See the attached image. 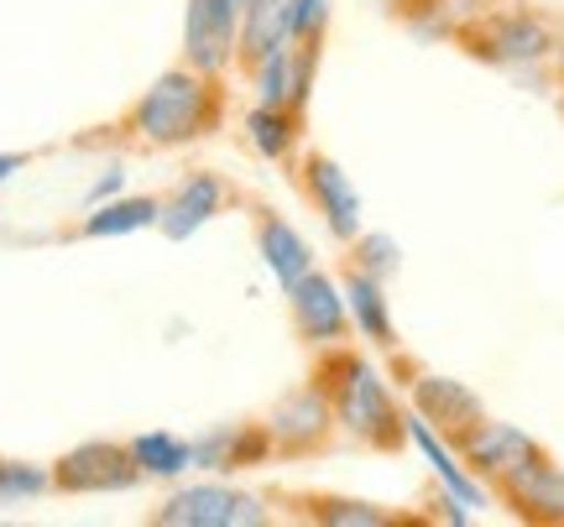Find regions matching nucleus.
Segmentation results:
<instances>
[{
    "label": "nucleus",
    "mask_w": 564,
    "mask_h": 527,
    "mask_svg": "<svg viewBox=\"0 0 564 527\" xmlns=\"http://www.w3.org/2000/svg\"><path fill=\"white\" fill-rule=\"evenodd\" d=\"M272 439H267L262 418H246V424H220L194 439V465L209 475H236V470H257L272 465Z\"/></svg>",
    "instance_id": "obj_18"
},
{
    "label": "nucleus",
    "mask_w": 564,
    "mask_h": 527,
    "mask_svg": "<svg viewBox=\"0 0 564 527\" xmlns=\"http://www.w3.org/2000/svg\"><path fill=\"white\" fill-rule=\"evenodd\" d=\"M158 209L162 199L158 194H137V199H105V204H89V215L79 220V241H116V235H137L147 224H158Z\"/></svg>",
    "instance_id": "obj_21"
},
{
    "label": "nucleus",
    "mask_w": 564,
    "mask_h": 527,
    "mask_svg": "<svg viewBox=\"0 0 564 527\" xmlns=\"http://www.w3.org/2000/svg\"><path fill=\"white\" fill-rule=\"evenodd\" d=\"M560 37L564 21L544 11L539 0H486L476 17L460 21L449 47L497 74H539L554 58Z\"/></svg>",
    "instance_id": "obj_3"
},
{
    "label": "nucleus",
    "mask_w": 564,
    "mask_h": 527,
    "mask_svg": "<svg viewBox=\"0 0 564 527\" xmlns=\"http://www.w3.org/2000/svg\"><path fill=\"white\" fill-rule=\"evenodd\" d=\"M241 136H246V146H251L262 163L293 173V163H299V152H303V136H308V110L257 100L241 116Z\"/></svg>",
    "instance_id": "obj_19"
},
{
    "label": "nucleus",
    "mask_w": 564,
    "mask_h": 527,
    "mask_svg": "<svg viewBox=\"0 0 564 527\" xmlns=\"http://www.w3.org/2000/svg\"><path fill=\"white\" fill-rule=\"evenodd\" d=\"M387 365H392V376L403 382L408 407H413V413H419V418L434 428V433H444L449 444H455L460 433H470V428L486 418L481 392H470L465 382L444 376V371H429V365H419L413 355H408V350H392V355H387Z\"/></svg>",
    "instance_id": "obj_5"
},
{
    "label": "nucleus",
    "mask_w": 564,
    "mask_h": 527,
    "mask_svg": "<svg viewBox=\"0 0 564 527\" xmlns=\"http://www.w3.org/2000/svg\"><path fill=\"white\" fill-rule=\"evenodd\" d=\"M241 209L251 215L257 256L267 262V272H272V283H278L282 293H288V287L299 283V277H308V272L319 266V262H314V251H308V241H303L299 230H293V224L282 220V215L272 209V204H262V199H251V194H246Z\"/></svg>",
    "instance_id": "obj_16"
},
{
    "label": "nucleus",
    "mask_w": 564,
    "mask_h": 527,
    "mask_svg": "<svg viewBox=\"0 0 564 527\" xmlns=\"http://www.w3.org/2000/svg\"><path fill=\"white\" fill-rule=\"evenodd\" d=\"M126 444H131V454H137V465L147 481H178L183 470H194V439H183V433L152 428V433L126 439Z\"/></svg>",
    "instance_id": "obj_22"
},
{
    "label": "nucleus",
    "mask_w": 564,
    "mask_h": 527,
    "mask_svg": "<svg viewBox=\"0 0 564 527\" xmlns=\"http://www.w3.org/2000/svg\"><path fill=\"white\" fill-rule=\"evenodd\" d=\"M230 74H209L194 63H173L141 89L100 136L84 146H137V152H183V146L215 142L230 125Z\"/></svg>",
    "instance_id": "obj_1"
},
{
    "label": "nucleus",
    "mask_w": 564,
    "mask_h": 527,
    "mask_svg": "<svg viewBox=\"0 0 564 527\" xmlns=\"http://www.w3.org/2000/svg\"><path fill=\"white\" fill-rule=\"evenodd\" d=\"M241 6L230 0H183V63L209 74H236Z\"/></svg>",
    "instance_id": "obj_13"
},
{
    "label": "nucleus",
    "mask_w": 564,
    "mask_h": 527,
    "mask_svg": "<svg viewBox=\"0 0 564 527\" xmlns=\"http://www.w3.org/2000/svg\"><path fill=\"white\" fill-rule=\"evenodd\" d=\"M539 79H544V84H554V89H560V95H564V37H560V47H554V58H549L544 68H539Z\"/></svg>",
    "instance_id": "obj_26"
},
{
    "label": "nucleus",
    "mask_w": 564,
    "mask_h": 527,
    "mask_svg": "<svg viewBox=\"0 0 564 527\" xmlns=\"http://www.w3.org/2000/svg\"><path fill=\"white\" fill-rule=\"evenodd\" d=\"M141 481L147 475H141L131 444H116V439H84L53 460V491L63 496H116Z\"/></svg>",
    "instance_id": "obj_8"
},
{
    "label": "nucleus",
    "mask_w": 564,
    "mask_h": 527,
    "mask_svg": "<svg viewBox=\"0 0 564 527\" xmlns=\"http://www.w3.org/2000/svg\"><path fill=\"white\" fill-rule=\"evenodd\" d=\"M319 58L324 42H288L278 53H267L246 79L257 89L262 105H293V110H308L314 100V79H319Z\"/></svg>",
    "instance_id": "obj_15"
},
{
    "label": "nucleus",
    "mask_w": 564,
    "mask_h": 527,
    "mask_svg": "<svg viewBox=\"0 0 564 527\" xmlns=\"http://www.w3.org/2000/svg\"><path fill=\"white\" fill-rule=\"evenodd\" d=\"M282 298H288V325H293L303 350L340 345V340L356 334L350 308H345V293H340V277H329L324 266H314L308 277H299Z\"/></svg>",
    "instance_id": "obj_9"
},
{
    "label": "nucleus",
    "mask_w": 564,
    "mask_h": 527,
    "mask_svg": "<svg viewBox=\"0 0 564 527\" xmlns=\"http://www.w3.org/2000/svg\"><path fill=\"white\" fill-rule=\"evenodd\" d=\"M246 194L236 188L230 178H220L215 167H194V173H183L167 194H162V209H158V230L167 241H188V235H199L209 220H220L230 204H241Z\"/></svg>",
    "instance_id": "obj_12"
},
{
    "label": "nucleus",
    "mask_w": 564,
    "mask_h": 527,
    "mask_svg": "<svg viewBox=\"0 0 564 527\" xmlns=\"http://www.w3.org/2000/svg\"><path fill=\"white\" fill-rule=\"evenodd\" d=\"M278 512L267 507V496L236 491L225 481H199V486H178L167 502L147 512L152 527H267Z\"/></svg>",
    "instance_id": "obj_6"
},
{
    "label": "nucleus",
    "mask_w": 564,
    "mask_h": 527,
    "mask_svg": "<svg viewBox=\"0 0 564 527\" xmlns=\"http://www.w3.org/2000/svg\"><path fill=\"white\" fill-rule=\"evenodd\" d=\"M308 382L324 386V397L340 418V433L350 444H361L366 454H403L413 439H408V407L398 403V392L382 371L371 365L361 345H324L308 350Z\"/></svg>",
    "instance_id": "obj_2"
},
{
    "label": "nucleus",
    "mask_w": 564,
    "mask_h": 527,
    "mask_svg": "<svg viewBox=\"0 0 564 527\" xmlns=\"http://www.w3.org/2000/svg\"><path fill=\"white\" fill-rule=\"evenodd\" d=\"M491 496L507 507V517H518L528 527H564V465L554 454L523 460L518 470H507L491 481Z\"/></svg>",
    "instance_id": "obj_11"
},
{
    "label": "nucleus",
    "mask_w": 564,
    "mask_h": 527,
    "mask_svg": "<svg viewBox=\"0 0 564 527\" xmlns=\"http://www.w3.org/2000/svg\"><path fill=\"white\" fill-rule=\"evenodd\" d=\"M329 37V0H293V42Z\"/></svg>",
    "instance_id": "obj_25"
},
{
    "label": "nucleus",
    "mask_w": 564,
    "mask_h": 527,
    "mask_svg": "<svg viewBox=\"0 0 564 527\" xmlns=\"http://www.w3.org/2000/svg\"><path fill=\"white\" fill-rule=\"evenodd\" d=\"M293 188L303 194V204L314 209L324 220V230L335 235L340 245H350L356 235L366 230V204H361V188L350 183V173H345L329 152H299V163H293Z\"/></svg>",
    "instance_id": "obj_7"
},
{
    "label": "nucleus",
    "mask_w": 564,
    "mask_h": 527,
    "mask_svg": "<svg viewBox=\"0 0 564 527\" xmlns=\"http://www.w3.org/2000/svg\"><path fill=\"white\" fill-rule=\"evenodd\" d=\"M340 293H345V308H350V325L361 334L371 350H403V334H398V319H392V304H387V283L361 272L356 262H340Z\"/></svg>",
    "instance_id": "obj_17"
},
{
    "label": "nucleus",
    "mask_w": 564,
    "mask_h": 527,
    "mask_svg": "<svg viewBox=\"0 0 564 527\" xmlns=\"http://www.w3.org/2000/svg\"><path fill=\"white\" fill-rule=\"evenodd\" d=\"M278 517L308 527H419L423 512H392L366 496H340V491H272L267 496Z\"/></svg>",
    "instance_id": "obj_10"
},
{
    "label": "nucleus",
    "mask_w": 564,
    "mask_h": 527,
    "mask_svg": "<svg viewBox=\"0 0 564 527\" xmlns=\"http://www.w3.org/2000/svg\"><path fill=\"white\" fill-rule=\"evenodd\" d=\"M267 439H272V454L282 465H303V460H324L329 449L340 444V418L324 397L319 382H299L288 386L278 403L262 413Z\"/></svg>",
    "instance_id": "obj_4"
},
{
    "label": "nucleus",
    "mask_w": 564,
    "mask_h": 527,
    "mask_svg": "<svg viewBox=\"0 0 564 527\" xmlns=\"http://www.w3.org/2000/svg\"><path fill=\"white\" fill-rule=\"evenodd\" d=\"M449 449L460 454V465L470 470L481 486H491V481L507 475V470H518L523 460H539V454H544V444H539L528 428L507 424V418H491V413H486L470 433H460Z\"/></svg>",
    "instance_id": "obj_14"
},
{
    "label": "nucleus",
    "mask_w": 564,
    "mask_h": 527,
    "mask_svg": "<svg viewBox=\"0 0 564 527\" xmlns=\"http://www.w3.org/2000/svg\"><path fill=\"white\" fill-rule=\"evenodd\" d=\"M230 6H246V0H230Z\"/></svg>",
    "instance_id": "obj_29"
},
{
    "label": "nucleus",
    "mask_w": 564,
    "mask_h": 527,
    "mask_svg": "<svg viewBox=\"0 0 564 527\" xmlns=\"http://www.w3.org/2000/svg\"><path fill=\"white\" fill-rule=\"evenodd\" d=\"M345 262H356L361 272H371V277L392 283V277H398V266H403V251H398V241H392V235H382V230H361L356 241L345 245Z\"/></svg>",
    "instance_id": "obj_23"
},
{
    "label": "nucleus",
    "mask_w": 564,
    "mask_h": 527,
    "mask_svg": "<svg viewBox=\"0 0 564 527\" xmlns=\"http://www.w3.org/2000/svg\"><path fill=\"white\" fill-rule=\"evenodd\" d=\"M121 183H126V173H121V167H116V173H105V178L95 183V188H89V204H105V199H110V194H121Z\"/></svg>",
    "instance_id": "obj_27"
},
{
    "label": "nucleus",
    "mask_w": 564,
    "mask_h": 527,
    "mask_svg": "<svg viewBox=\"0 0 564 527\" xmlns=\"http://www.w3.org/2000/svg\"><path fill=\"white\" fill-rule=\"evenodd\" d=\"M486 0H382L392 26H403L413 42H449L465 17H476Z\"/></svg>",
    "instance_id": "obj_20"
},
{
    "label": "nucleus",
    "mask_w": 564,
    "mask_h": 527,
    "mask_svg": "<svg viewBox=\"0 0 564 527\" xmlns=\"http://www.w3.org/2000/svg\"><path fill=\"white\" fill-rule=\"evenodd\" d=\"M53 491V470L26 465V460H0V502H26Z\"/></svg>",
    "instance_id": "obj_24"
},
{
    "label": "nucleus",
    "mask_w": 564,
    "mask_h": 527,
    "mask_svg": "<svg viewBox=\"0 0 564 527\" xmlns=\"http://www.w3.org/2000/svg\"><path fill=\"white\" fill-rule=\"evenodd\" d=\"M21 167H26V157H21V152H0V183L11 178V173H21Z\"/></svg>",
    "instance_id": "obj_28"
}]
</instances>
